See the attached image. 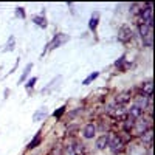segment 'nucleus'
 <instances>
[{
  "instance_id": "nucleus-1",
  "label": "nucleus",
  "mask_w": 155,
  "mask_h": 155,
  "mask_svg": "<svg viewBox=\"0 0 155 155\" xmlns=\"http://www.w3.org/2000/svg\"><path fill=\"white\" fill-rule=\"evenodd\" d=\"M149 129H152V116L143 115L141 118L135 120V124L130 130V137L132 138H140L144 132H147Z\"/></svg>"
},
{
  "instance_id": "nucleus-2",
  "label": "nucleus",
  "mask_w": 155,
  "mask_h": 155,
  "mask_svg": "<svg viewBox=\"0 0 155 155\" xmlns=\"http://www.w3.org/2000/svg\"><path fill=\"white\" fill-rule=\"evenodd\" d=\"M109 137V143H107V149L113 153V155H121L123 152H126V144L123 143L121 137L118 135V132H107Z\"/></svg>"
},
{
  "instance_id": "nucleus-3",
  "label": "nucleus",
  "mask_w": 155,
  "mask_h": 155,
  "mask_svg": "<svg viewBox=\"0 0 155 155\" xmlns=\"http://www.w3.org/2000/svg\"><path fill=\"white\" fill-rule=\"evenodd\" d=\"M68 41H70V36H68L67 33H56V34L53 36V39H51V41L47 44V48L42 51V58H44V54L48 53V51L56 50V48H59V47H62V45H65Z\"/></svg>"
},
{
  "instance_id": "nucleus-4",
  "label": "nucleus",
  "mask_w": 155,
  "mask_h": 155,
  "mask_svg": "<svg viewBox=\"0 0 155 155\" xmlns=\"http://www.w3.org/2000/svg\"><path fill=\"white\" fill-rule=\"evenodd\" d=\"M138 19H140L138 23H146L149 27H153V5L150 2L143 3V8L140 11Z\"/></svg>"
},
{
  "instance_id": "nucleus-5",
  "label": "nucleus",
  "mask_w": 155,
  "mask_h": 155,
  "mask_svg": "<svg viewBox=\"0 0 155 155\" xmlns=\"http://www.w3.org/2000/svg\"><path fill=\"white\" fill-rule=\"evenodd\" d=\"M116 41L120 44H130L134 41V30L129 27V25H121L118 28V34H116Z\"/></svg>"
},
{
  "instance_id": "nucleus-6",
  "label": "nucleus",
  "mask_w": 155,
  "mask_h": 155,
  "mask_svg": "<svg viewBox=\"0 0 155 155\" xmlns=\"http://www.w3.org/2000/svg\"><path fill=\"white\" fill-rule=\"evenodd\" d=\"M98 130H96V124L93 121H88L84 124V127L81 129V137L84 140H93L96 137Z\"/></svg>"
},
{
  "instance_id": "nucleus-7",
  "label": "nucleus",
  "mask_w": 155,
  "mask_h": 155,
  "mask_svg": "<svg viewBox=\"0 0 155 155\" xmlns=\"http://www.w3.org/2000/svg\"><path fill=\"white\" fill-rule=\"evenodd\" d=\"M132 98H134V93L130 92V90H124V92H120V93L115 95L113 102H116V104H121V106H127L129 102L132 101Z\"/></svg>"
},
{
  "instance_id": "nucleus-8",
  "label": "nucleus",
  "mask_w": 155,
  "mask_h": 155,
  "mask_svg": "<svg viewBox=\"0 0 155 155\" xmlns=\"http://www.w3.org/2000/svg\"><path fill=\"white\" fill-rule=\"evenodd\" d=\"M113 65H115V68L118 70L120 73H126L129 68L132 67V62H130V61H129V59L126 58V54H123V56H120L118 59L115 61V64H113Z\"/></svg>"
},
{
  "instance_id": "nucleus-9",
  "label": "nucleus",
  "mask_w": 155,
  "mask_h": 155,
  "mask_svg": "<svg viewBox=\"0 0 155 155\" xmlns=\"http://www.w3.org/2000/svg\"><path fill=\"white\" fill-rule=\"evenodd\" d=\"M138 140H140V144L143 146L144 149L152 147V144H153V129H149V130L144 132Z\"/></svg>"
},
{
  "instance_id": "nucleus-10",
  "label": "nucleus",
  "mask_w": 155,
  "mask_h": 155,
  "mask_svg": "<svg viewBox=\"0 0 155 155\" xmlns=\"http://www.w3.org/2000/svg\"><path fill=\"white\" fill-rule=\"evenodd\" d=\"M31 22L34 23V25H37L39 28H47L48 27V20H47V17H45V11H41L39 14H34V16H31Z\"/></svg>"
},
{
  "instance_id": "nucleus-11",
  "label": "nucleus",
  "mask_w": 155,
  "mask_h": 155,
  "mask_svg": "<svg viewBox=\"0 0 155 155\" xmlns=\"http://www.w3.org/2000/svg\"><path fill=\"white\" fill-rule=\"evenodd\" d=\"M42 144V129H39L37 130V134L31 138V141L28 143V146H27V149L28 150H33V149H36V147H39Z\"/></svg>"
},
{
  "instance_id": "nucleus-12",
  "label": "nucleus",
  "mask_w": 155,
  "mask_h": 155,
  "mask_svg": "<svg viewBox=\"0 0 155 155\" xmlns=\"http://www.w3.org/2000/svg\"><path fill=\"white\" fill-rule=\"evenodd\" d=\"M99 20H101V16H99V12L95 11L92 16H90L88 19V30L92 31V33H96L98 30V25H99Z\"/></svg>"
},
{
  "instance_id": "nucleus-13",
  "label": "nucleus",
  "mask_w": 155,
  "mask_h": 155,
  "mask_svg": "<svg viewBox=\"0 0 155 155\" xmlns=\"http://www.w3.org/2000/svg\"><path fill=\"white\" fill-rule=\"evenodd\" d=\"M107 143H109V137L107 134H102L95 140V149L96 150H106L107 149Z\"/></svg>"
},
{
  "instance_id": "nucleus-14",
  "label": "nucleus",
  "mask_w": 155,
  "mask_h": 155,
  "mask_svg": "<svg viewBox=\"0 0 155 155\" xmlns=\"http://www.w3.org/2000/svg\"><path fill=\"white\" fill-rule=\"evenodd\" d=\"M61 81H62V76H61V74H58L56 78H53V79H51V81H50V82H48V84H47V85H45L42 90H41V93H42V95L50 93V92H51V90H53L54 87H58V85H59V82H61Z\"/></svg>"
},
{
  "instance_id": "nucleus-15",
  "label": "nucleus",
  "mask_w": 155,
  "mask_h": 155,
  "mask_svg": "<svg viewBox=\"0 0 155 155\" xmlns=\"http://www.w3.org/2000/svg\"><path fill=\"white\" fill-rule=\"evenodd\" d=\"M135 124V118H132V116H126V118L121 121V132H126V134H130L132 127Z\"/></svg>"
},
{
  "instance_id": "nucleus-16",
  "label": "nucleus",
  "mask_w": 155,
  "mask_h": 155,
  "mask_svg": "<svg viewBox=\"0 0 155 155\" xmlns=\"http://www.w3.org/2000/svg\"><path fill=\"white\" fill-rule=\"evenodd\" d=\"M140 93L144 95V96H147V98L153 95V84H152L150 79L146 81V82H143V84L140 85Z\"/></svg>"
},
{
  "instance_id": "nucleus-17",
  "label": "nucleus",
  "mask_w": 155,
  "mask_h": 155,
  "mask_svg": "<svg viewBox=\"0 0 155 155\" xmlns=\"http://www.w3.org/2000/svg\"><path fill=\"white\" fill-rule=\"evenodd\" d=\"M127 115H129V116H132V118H135V120H138V118H141V116L144 115V112L141 110L138 106H135L134 102H132V104L127 107Z\"/></svg>"
},
{
  "instance_id": "nucleus-18",
  "label": "nucleus",
  "mask_w": 155,
  "mask_h": 155,
  "mask_svg": "<svg viewBox=\"0 0 155 155\" xmlns=\"http://www.w3.org/2000/svg\"><path fill=\"white\" fill-rule=\"evenodd\" d=\"M48 116V110H47V107H41V109H37L34 113H33V121H44L45 118Z\"/></svg>"
},
{
  "instance_id": "nucleus-19",
  "label": "nucleus",
  "mask_w": 155,
  "mask_h": 155,
  "mask_svg": "<svg viewBox=\"0 0 155 155\" xmlns=\"http://www.w3.org/2000/svg\"><path fill=\"white\" fill-rule=\"evenodd\" d=\"M33 62H30V64H27V65H25V68H23V71H22V74H20V78H19V82L17 84H23L25 81L28 79L30 78V74H31V70H33Z\"/></svg>"
},
{
  "instance_id": "nucleus-20",
  "label": "nucleus",
  "mask_w": 155,
  "mask_h": 155,
  "mask_svg": "<svg viewBox=\"0 0 155 155\" xmlns=\"http://www.w3.org/2000/svg\"><path fill=\"white\" fill-rule=\"evenodd\" d=\"M95 124H96V130L101 132V134H107V132L112 130V126H110L109 123H106L104 120H99V121H96Z\"/></svg>"
},
{
  "instance_id": "nucleus-21",
  "label": "nucleus",
  "mask_w": 155,
  "mask_h": 155,
  "mask_svg": "<svg viewBox=\"0 0 155 155\" xmlns=\"http://www.w3.org/2000/svg\"><path fill=\"white\" fill-rule=\"evenodd\" d=\"M27 84H25V90H27L28 93H31L33 92V88L36 87V82H37V76H31V78H28L27 81H25Z\"/></svg>"
},
{
  "instance_id": "nucleus-22",
  "label": "nucleus",
  "mask_w": 155,
  "mask_h": 155,
  "mask_svg": "<svg viewBox=\"0 0 155 155\" xmlns=\"http://www.w3.org/2000/svg\"><path fill=\"white\" fill-rule=\"evenodd\" d=\"M99 71H93V73H90L87 78H85V79L82 81V85H88V84H92V82H95L96 79H98V78H99Z\"/></svg>"
},
{
  "instance_id": "nucleus-23",
  "label": "nucleus",
  "mask_w": 155,
  "mask_h": 155,
  "mask_svg": "<svg viewBox=\"0 0 155 155\" xmlns=\"http://www.w3.org/2000/svg\"><path fill=\"white\" fill-rule=\"evenodd\" d=\"M62 152H64V146L61 143H58V144H53V147L48 152V155H62Z\"/></svg>"
},
{
  "instance_id": "nucleus-24",
  "label": "nucleus",
  "mask_w": 155,
  "mask_h": 155,
  "mask_svg": "<svg viewBox=\"0 0 155 155\" xmlns=\"http://www.w3.org/2000/svg\"><path fill=\"white\" fill-rule=\"evenodd\" d=\"M14 48H16V37H14V36H9L8 42L5 44V48H3V51H12Z\"/></svg>"
},
{
  "instance_id": "nucleus-25",
  "label": "nucleus",
  "mask_w": 155,
  "mask_h": 155,
  "mask_svg": "<svg viewBox=\"0 0 155 155\" xmlns=\"http://www.w3.org/2000/svg\"><path fill=\"white\" fill-rule=\"evenodd\" d=\"M65 113H67V106L64 104V106H61L58 110H54V112H53V116H54L56 120H61V118H62V116L65 115Z\"/></svg>"
},
{
  "instance_id": "nucleus-26",
  "label": "nucleus",
  "mask_w": 155,
  "mask_h": 155,
  "mask_svg": "<svg viewBox=\"0 0 155 155\" xmlns=\"http://www.w3.org/2000/svg\"><path fill=\"white\" fill-rule=\"evenodd\" d=\"M129 8H130V9H129V11H130V14H134V16H137V17H138V16H140L141 8H143V3H132Z\"/></svg>"
},
{
  "instance_id": "nucleus-27",
  "label": "nucleus",
  "mask_w": 155,
  "mask_h": 155,
  "mask_svg": "<svg viewBox=\"0 0 155 155\" xmlns=\"http://www.w3.org/2000/svg\"><path fill=\"white\" fill-rule=\"evenodd\" d=\"M14 14H16V17H19V19H27V12H25V8H23V6H17L16 11H14Z\"/></svg>"
},
{
  "instance_id": "nucleus-28",
  "label": "nucleus",
  "mask_w": 155,
  "mask_h": 155,
  "mask_svg": "<svg viewBox=\"0 0 155 155\" xmlns=\"http://www.w3.org/2000/svg\"><path fill=\"white\" fill-rule=\"evenodd\" d=\"M79 115H82V109L78 107V109H74V110H71V112L68 113V120H74V118H78Z\"/></svg>"
},
{
  "instance_id": "nucleus-29",
  "label": "nucleus",
  "mask_w": 155,
  "mask_h": 155,
  "mask_svg": "<svg viewBox=\"0 0 155 155\" xmlns=\"http://www.w3.org/2000/svg\"><path fill=\"white\" fill-rule=\"evenodd\" d=\"M2 68H3V67H2V65H0V71H2Z\"/></svg>"
},
{
  "instance_id": "nucleus-30",
  "label": "nucleus",
  "mask_w": 155,
  "mask_h": 155,
  "mask_svg": "<svg viewBox=\"0 0 155 155\" xmlns=\"http://www.w3.org/2000/svg\"><path fill=\"white\" fill-rule=\"evenodd\" d=\"M112 155H113V153H112Z\"/></svg>"
}]
</instances>
